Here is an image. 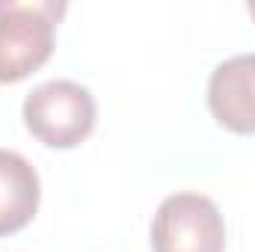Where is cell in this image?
<instances>
[{
  "label": "cell",
  "mask_w": 255,
  "mask_h": 252,
  "mask_svg": "<svg viewBox=\"0 0 255 252\" xmlns=\"http://www.w3.org/2000/svg\"><path fill=\"white\" fill-rule=\"evenodd\" d=\"M65 3L0 0V83H18L51 60Z\"/></svg>",
  "instance_id": "1"
},
{
  "label": "cell",
  "mask_w": 255,
  "mask_h": 252,
  "mask_svg": "<svg viewBox=\"0 0 255 252\" xmlns=\"http://www.w3.org/2000/svg\"><path fill=\"white\" fill-rule=\"evenodd\" d=\"M247 9H250V15H253V18H255V0H253V3H250V6H247Z\"/></svg>",
  "instance_id": "6"
},
{
  "label": "cell",
  "mask_w": 255,
  "mask_h": 252,
  "mask_svg": "<svg viewBox=\"0 0 255 252\" xmlns=\"http://www.w3.org/2000/svg\"><path fill=\"white\" fill-rule=\"evenodd\" d=\"M226 223L214 199L172 193L151 220V252H223Z\"/></svg>",
  "instance_id": "3"
},
{
  "label": "cell",
  "mask_w": 255,
  "mask_h": 252,
  "mask_svg": "<svg viewBox=\"0 0 255 252\" xmlns=\"http://www.w3.org/2000/svg\"><path fill=\"white\" fill-rule=\"evenodd\" d=\"M208 110L232 133H255V54L229 57L211 71Z\"/></svg>",
  "instance_id": "4"
},
{
  "label": "cell",
  "mask_w": 255,
  "mask_h": 252,
  "mask_svg": "<svg viewBox=\"0 0 255 252\" xmlns=\"http://www.w3.org/2000/svg\"><path fill=\"white\" fill-rule=\"evenodd\" d=\"M42 184L36 166L9 148H0V238L21 232L39 211Z\"/></svg>",
  "instance_id": "5"
},
{
  "label": "cell",
  "mask_w": 255,
  "mask_h": 252,
  "mask_svg": "<svg viewBox=\"0 0 255 252\" xmlns=\"http://www.w3.org/2000/svg\"><path fill=\"white\" fill-rule=\"evenodd\" d=\"M27 130L48 148H74L95 127V98L77 80H45L33 86L21 107Z\"/></svg>",
  "instance_id": "2"
}]
</instances>
